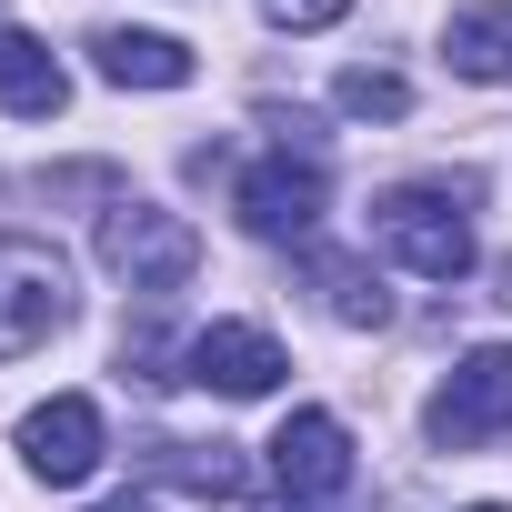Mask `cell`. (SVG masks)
<instances>
[{"instance_id":"12","label":"cell","mask_w":512,"mask_h":512,"mask_svg":"<svg viewBox=\"0 0 512 512\" xmlns=\"http://www.w3.org/2000/svg\"><path fill=\"white\" fill-rule=\"evenodd\" d=\"M312 282H322V302H332V312H342L352 332L392 312V292H382V272H362L352 251H312Z\"/></svg>"},{"instance_id":"16","label":"cell","mask_w":512,"mask_h":512,"mask_svg":"<svg viewBox=\"0 0 512 512\" xmlns=\"http://www.w3.org/2000/svg\"><path fill=\"white\" fill-rule=\"evenodd\" d=\"M101 512H161V502H131V492H121V502H101Z\"/></svg>"},{"instance_id":"10","label":"cell","mask_w":512,"mask_h":512,"mask_svg":"<svg viewBox=\"0 0 512 512\" xmlns=\"http://www.w3.org/2000/svg\"><path fill=\"white\" fill-rule=\"evenodd\" d=\"M61 101H71V71H61V51H51V41H31V31H0V111L51 121Z\"/></svg>"},{"instance_id":"6","label":"cell","mask_w":512,"mask_h":512,"mask_svg":"<svg viewBox=\"0 0 512 512\" xmlns=\"http://www.w3.org/2000/svg\"><path fill=\"white\" fill-rule=\"evenodd\" d=\"M181 372H191L201 392H221V402H262L292 362H282V342H272L262 322H211V332L181 342Z\"/></svg>"},{"instance_id":"11","label":"cell","mask_w":512,"mask_h":512,"mask_svg":"<svg viewBox=\"0 0 512 512\" xmlns=\"http://www.w3.org/2000/svg\"><path fill=\"white\" fill-rule=\"evenodd\" d=\"M442 61H452L462 81H512V0H492V11H452Z\"/></svg>"},{"instance_id":"9","label":"cell","mask_w":512,"mask_h":512,"mask_svg":"<svg viewBox=\"0 0 512 512\" xmlns=\"http://www.w3.org/2000/svg\"><path fill=\"white\" fill-rule=\"evenodd\" d=\"M91 71L121 81V91H181L201 61H191V41H171V31H101V41H91Z\"/></svg>"},{"instance_id":"3","label":"cell","mask_w":512,"mask_h":512,"mask_svg":"<svg viewBox=\"0 0 512 512\" xmlns=\"http://www.w3.org/2000/svg\"><path fill=\"white\" fill-rule=\"evenodd\" d=\"M71 322V262L51 241H0V362H21V352H41L51 332Z\"/></svg>"},{"instance_id":"14","label":"cell","mask_w":512,"mask_h":512,"mask_svg":"<svg viewBox=\"0 0 512 512\" xmlns=\"http://www.w3.org/2000/svg\"><path fill=\"white\" fill-rule=\"evenodd\" d=\"M352 121H402L412 111V91H402V71H342V91H332Z\"/></svg>"},{"instance_id":"7","label":"cell","mask_w":512,"mask_h":512,"mask_svg":"<svg viewBox=\"0 0 512 512\" xmlns=\"http://www.w3.org/2000/svg\"><path fill=\"white\" fill-rule=\"evenodd\" d=\"M21 462H31L51 492L91 482V472H101V402H91V392H51V402L21 422Z\"/></svg>"},{"instance_id":"17","label":"cell","mask_w":512,"mask_h":512,"mask_svg":"<svg viewBox=\"0 0 512 512\" xmlns=\"http://www.w3.org/2000/svg\"><path fill=\"white\" fill-rule=\"evenodd\" d=\"M472 512H512V502H472Z\"/></svg>"},{"instance_id":"15","label":"cell","mask_w":512,"mask_h":512,"mask_svg":"<svg viewBox=\"0 0 512 512\" xmlns=\"http://www.w3.org/2000/svg\"><path fill=\"white\" fill-rule=\"evenodd\" d=\"M262 11H272L282 31H332V21L352 11V0H262Z\"/></svg>"},{"instance_id":"4","label":"cell","mask_w":512,"mask_h":512,"mask_svg":"<svg viewBox=\"0 0 512 512\" xmlns=\"http://www.w3.org/2000/svg\"><path fill=\"white\" fill-rule=\"evenodd\" d=\"M422 432H432L442 452H482V442H502V432H512V342L462 352V362H452V382L432 392Z\"/></svg>"},{"instance_id":"8","label":"cell","mask_w":512,"mask_h":512,"mask_svg":"<svg viewBox=\"0 0 512 512\" xmlns=\"http://www.w3.org/2000/svg\"><path fill=\"white\" fill-rule=\"evenodd\" d=\"M272 482H282L292 502L342 492V482H352V432H342L332 412H292V422L272 432Z\"/></svg>"},{"instance_id":"1","label":"cell","mask_w":512,"mask_h":512,"mask_svg":"<svg viewBox=\"0 0 512 512\" xmlns=\"http://www.w3.org/2000/svg\"><path fill=\"white\" fill-rule=\"evenodd\" d=\"M372 241L392 251L402 272H422V282H462V272H472V221H462L452 181H402V191H382V201H372Z\"/></svg>"},{"instance_id":"2","label":"cell","mask_w":512,"mask_h":512,"mask_svg":"<svg viewBox=\"0 0 512 512\" xmlns=\"http://www.w3.org/2000/svg\"><path fill=\"white\" fill-rule=\"evenodd\" d=\"M101 262L131 282V292H181L191 272H201V231L181 221V211H151V201H111L101 211Z\"/></svg>"},{"instance_id":"5","label":"cell","mask_w":512,"mask_h":512,"mask_svg":"<svg viewBox=\"0 0 512 512\" xmlns=\"http://www.w3.org/2000/svg\"><path fill=\"white\" fill-rule=\"evenodd\" d=\"M231 211H241L251 241H312V221H322V161H312V151L251 161L241 191H231Z\"/></svg>"},{"instance_id":"13","label":"cell","mask_w":512,"mask_h":512,"mask_svg":"<svg viewBox=\"0 0 512 512\" xmlns=\"http://www.w3.org/2000/svg\"><path fill=\"white\" fill-rule=\"evenodd\" d=\"M151 472H171V482H191V492H241V462H221V442L201 452V442H151Z\"/></svg>"}]
</instances>
